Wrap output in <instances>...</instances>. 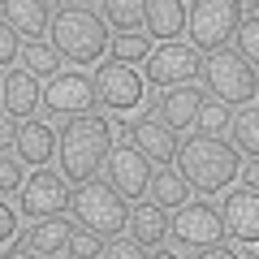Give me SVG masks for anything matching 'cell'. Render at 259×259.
Returning <instances> with one entry per match:
<instances>
[{
    "label": "cell",
    "instance_id": "cell-37",
    "mask_svg": "<svg viewBox=\"0 0 259 259\" xmlns=\"http://www.w3.org/2000/svg\"><path fill=\"white\" fill-rule=\"evenodd\" d=\"M151 259H182L177 250H168V246H160V250H151Z\"/></svg>",
    "mask_w": 259,
    "mask_h": 259
},
{
    "label": "cell",
    "instance_id": "cell-16",
    "mask_svg": "<svg viewBox=\"0 0 259 259\" xmlns=\"http://www.w3.org/2000/svg\"><path fill=\"white\" fill-rule=\"evenodd\" d=\"M0 95H5V117H22V121H26L30 112L44 104L39 78L26 74V69H9V74H5V82H0Z\"/></svg>",
    "mask_w": 259,
    "mask_h": 259
},
{
    "label": "cell",
    "instance_id": "cell-8",
    "mask_svg": "<svg viewBox=\"0 0 259 259\" xmlns=\"http://www.w3.org/2000/svg\"><path fill=\"white\" fill-rule=\"evenodd\" d=\"M95 104H100V95H95V78H87L82 69H65L61 78H52L44 91V108L48 117H87V112H95Z\"/></svg>",
    "mask_w": 259,
    "mask_h": 259
},
{
    "label": "cell",
    "instance_id": "cell-35",
    "mask_svg": "<svg viewBox=\"0 0 259 259\" xmlns=\"http://www.w3.org/2000/svg\"><path fill=\"white\" fill-rule=\"evenodd\" d=\"M194 259H242L238 250H229V246H212V250H199Z\"/></svg>",
    "mask_w": 259,
    "mask_h": 259
},
{
    "label": "cell",
    "instance_id": "cell-19",
    "mask_svg": "<svg viewBox=\"0 0 259 259\" xmlns=\"http://www.w3.org/2000/svg\"><path fill=\"white\" fill-rule=\"evenodd\" d=\"M78 221H65V216H48V221H35L26 229V246L39 250L44 259L61 255V250H69V238H74Z\"/></svg>",
    "mask_w": 259,
    "mask_h": 259
},
{
    "label": "cell",
    "instance_id": "cell-31",
    "mask_svg": "<svg viewBox=\"0 0 259 259\" xmlns=\"http://www.w3.org/2000/svg\"><path fill=\"white\" fill-rule=\"evenodd\" d=\"M13 61H18V30L5 22L0 26V65H5V74L13 69Z\"/></svg>",
    "mask_w": 259,
    "mask_h": 259
},
{
    "label": "cell",
    "instance_id": "cell-11",
    "mask_svg": "<svg viewBox=\"0 0 259 259\" xmlns=\"http://www.w3.org/2000/svg\"><path fill=\"white\" fill-rule=\"evenodd\" d=\"M95 95H100L104 108L112 112H130L143 104V78L130 69V65L121 61H104L100 69H95Z\"/></svg>",
    "mask_w": 259,
    "mask_h": 259
},
{
    "label": "cell",
    "instance_id": "cell-34",
    "mask_svg": "<svg viewBox=\"0 0 259 259\" xmlns=\"http://www.w3.org/2000/svg\"><path fill=\"white\" fill-rule=\"evenodd\" d=\"M238 177H242V182H246V190H259V160H246Z\"/></svg>",
    "mask_w": 259,
    "mask_h": 259
},
{
    "label": "cell",
    "instance_id": "cell-13",
    "mask_svg": "<svg viewBox=\"0 0 259 259\" xmlns=\"http://www.w3.org/2000/svg\"><path fill=\"white\" fill-rule=\"evenodd\" d=\"M225 229L229 238L259 246V190H229L225 194Z\"/></svg>",
    "mask_w": 259,
    "mask_h": 259
},
{
    "label": "cell",
    "instance_id": "cell-7",
    "mask_svg": "<svg viewBox=\"0 0 259 259\" xmlns=\"http://www.w3.org/2000/svg\"><path fill=\"white\" fill-rule=\"evenodd\" d=\"M225 216L216 203H207V199H194V203L177 207L173 216V233L168 238L177 242L182 250H212V246H225Z\"/></svg>",
    "mask_w": 259,
    "mask_h": 259
},
{
    "label": "cell",
    "instance_id": "cell-3",
    "mask_svg": "<svg viewBox=\"0 0 259 259\" xmlns=\"http://www.w3.org/2000/svg\"><path fill=\"white\" fill-rule=\"evenodd\" d=\"M52 48L74 65H91L108 52V22L91 5H56Z\"/></svg>",
    "mask_w": 259,
    "mask_h": 259
},
{
    "label": "cell",
    "instance_id": "cell-29",
    "mask_svg": "<svg viewBox=\"0 0 259 259\" xmlns=\"http://www.w3.org/2000/svg\"><path fill=\"white\" fill-rule=\"evenodd\" d=\"M233 44H238V56H242V61L259 69V13H255V18H242Z\"/></svg>",
    "mask_w": 259,
    "mask_h": 259
},
{
    "label": "cell",
    "instance_id": "cell-10",
    "mask_svg": "<svg viewBox=\"0 0 259 259\" xmlns=\"http://www.w3.org/2000/svg\"><path fill=\"white\" fill-rule=\"evenodd\" d=\"M199 74H203V61H199V52H194L190 44H160L156 52L147 56V82L168 87V91L194 82Z\"/></svg>",
    "mask_w": 259,
    "mask_h": 259
},
{
    "label": "cell",
    "instance_id": "cell-20",
    "mask_svg": "<svg viewBox=\"0 0 259 259\" xmlns=\"http://www.w3.org/2000/svg\"><path fill=\"white\" fill-rule=\"evenodd\" d=\"M52 151H61V134H52V125H44V121H22V130H18V156L26 160V164L44 168L48 160H52Z\"/></svg>",
    "mask_w": 259,
    "mask_h": 259
},
{
    "label": "cell",
    "instance_id": "cell-1",
    "mask_svg": "<svg viewBox=\"0 0 259 259\" xmlns=\"http://www.w3.org/2000/svg\"><path fill=\"white\" fill-rule=\"evenodd\" d=\"M112 151H117V130H112V121L104 112H87V117L65 121L56 160H61L65 182L87 186V182H95L100 168H108Z\"/></svg>",
    "mask_w": 259,
    "mask_h": 259
},
{
    "label": "cell",
    "instance_id": "cell-28",
    "mask_svg": "<svg viewBox=\"0 0 259 259\" xmlns=\"http://www.w3.org/2000/svg\"><path fill=\"white\" fill-rule=\"evenodd\" d=\"M65 255H69V259H104V255H108V238H100V233H91V229L78 225Z\"/></svg>",
    "mask_w": 259,
    "mask_h": 259
},
{
    "label": "cell",
    "instance_id": "cell-9",
    "mask_svg": "<svg viewBox=\"0 0 259 259\" xmlns=\"http://www.w3.org/2000/svg\"><path fill=\"white\" fill-rule=\"evenodd\" d=\"M74 203V190L65 182V173H52V168H35L22 186V212L30 221H48V216H61L65 207Z\"/></svg>",
    "mask_w": 259,
    "mask_h": 259
},
{
    "label": "cell",
    "instance_id": "cell-33",
    "mask_svg": "<svg viewBox=\"0 0 259 259\" xmlns=\"http://www.w3.org/2000/svg\"><path fill=\"white\" fill-rule=\"evenodd\" d=\"M13 233H18V212H13V203L0 207V238H5V250L13 246Z\"/></svg>",
    "mask_w": 259,
    "mask_h": 259
},
{
    "label": "cell",
    "instance_id": "cell-6",
    "mask_svg": "<svg viewBox=\"0 0 259 259\" xmlns=\"http://www.w3.org/2000/svg\"><path fill=\"white\" fill-rule=\"evenodd\" d=\"M242 26V5L238 0H194L186 9V30H190L194 52H225L233 35Z\"/></svg>",
    "mask_w": 259,
    "mask_h": 259
},
{
    "label": "cell",
    "instance_id": "cell-36",
    "mask_svg": "<svg viewBox=\"0 0 259 259\" xmlns=\"http://www.w3.org/2000/svg\"><path fill=\"white\" fill-rule=\"evenodd\" d=\"M5 259H44V255H39V250H22V246H9V250H5Z\"/></svg>",
    "mask_w": 259,
    "mask_h": 259
},
{
    "label": "cell",
    "instance_id": "cell-18",
    "mask_svg": "<svg viewBox=\"0 0 259 259\" xmlns=\"http://www.w3.org/2000/svg\"><path fill=\"white\" fill-rule=\"evenodd\" d=\"M203 100H207V95L199 91V87H177V91H164V95H160V121L173 125L177 134H182V130H190L194 121H199Z\"/></svg>",
    "mask_w": 259,
    "mask_h": 259
},
{
    "label": "cell",
    "instance_id": "cell-22",
    "mask_svg": "<svg viewBox=\"0 0 259 259\" xmlns=\"http://www.w3.org/2000/svg\"><path fill=\"white\" fill-rule=\"evenodd\" d=\"M147 194H151V203L164 207V212H177V207L190 203V186H186V177L177 173V168H156Z\"/></svg>",
    "mask_w": 259,
    "mask_h": 259
},
{
    "label": "cell",
    "instance_id": "cell-2",
    "mask_svg": "<svg viewBox=\"0 0 259 259\" xmlns=\"http://www.w3.org/2000/svg\"><path fill=\"white\" fill-rule=\"evenodd\" d=\"M177 173L186 177L190 190L221 194V190H229V182L242 173V160H238V147H233V143L194 134V139H186L182 151H177Z\"/></svg>",
    "mask_w": 259,
    "mask_h": 259
},
{
    "label": "cell",
    "instance_id": "cell-15",
    "mask_svg": "<svg viewBox=\"0 0 259 259\" xmlns=\"http://www.w3.org/2000/svg\"><path fill=\"white\" fill-rule=\"evenodd\" d=\"M0 18L9 22L18 35H26L30 44H39V39H44V30H52L56 9L48 5V0H9V5L0 9Z\"/></svg>",
    "mask_w": 259,
    "mask_h": 259
},
{
    "label": "cell",
    "instance_id": "cell-32",
    "mask_svg": "<svg viewBox=\"0 0 259 259\" xmlns=\"http://www.w3.org/2000/svg\"><path fill=\"white\" fill-rule=\"evenodd\" d=\"M104 259H151V255H147L134 238H125V242L117 238V242H108V255H104Z\"/></svg>",
    "mask_w": 259,
    "mask_h": 259
},
{
    "label": "cell",
    "instance_id": "cell-26",
    "mask_svg": "<svg viewBox=\"0 0 259 259\" xmlns=\"http://www.w3.org/2000/svg\"><path fill=\"white\" fill-rule=\"evenodd\" d=\"M199 134H207V139H225V130L233 125V112L225 108L221 100H203V108H199Z\"/></svg>",
    "mask_w": 259,
    "mask_h": 259
},
{
    "label": "cell",
    "instance_id": "cell-24",
    "mask_svg": "<svg viewBox=\"0 0 259 259\" xmlns=\"http://www.w3.org/2000/svg\"><path fill=\"white\" fill-rule=\"evenodd\" d=\"M61 61H65V56L56 52L52 44H44V39L22 48V65H26V74H35V78H61V74H65Z\"/></svg>",
    "mask_w": 259,
    "mask_h": 259
},
{
    "label": "cell",
    "instance_id": "cell-21",
    "mask_svg": "<svg viewBox=\"0 0 259 259\" xmlns=\"http://www.w3.org/2000/svg\"><path fill=\"white\" fill-rule=\"evenodd\" d=\"M186 9L190 5H182V0H151L147 5V30L156 39H164V44H177V35L186 30Z\"/></svg>",
    "mask_w": 259,
    "mask_h": 259
},
{
    "label": "cell",
    "instance_id": "cell-12",
    "mask_svg": "<svg viewBox=\"0 0 259 259\" xmlns=\"http://www.w3.org/2000/svg\"><path fill=\"white\" fill-rule=\"evenodd\" d=\"M151 177H156L151 160L143 156L139 147H125V143H121V147L112 151V160H108V177H104V182H108L121 199H143V194L151 190Z\"/></svg>",
    "mask_w": 259,
    "mask_h": 259
},
{
    "label": "cell",
    "instance_id": "cell-30",
    "mask_svg": "<svg viewBox=\"0 0 259 259\" xmlns=\"http://www.w3.org/2000/svg\"><path fill=\"white\" fill-rule=\"evenodd\" d=\"M22 182V164H18V147H5V156H0V190H5V203H9L13 194H18Z\"/></svg>",
    "mask_w": 259,
    "mask_h": 259
},
{
    "label": "cell",
    "instance_id": "cell-27",
    "mask_svg": "<svg viewBox=\"0 0 259 259\" xmlns=\"http://www.w3.org/2000/svg\"><path fill=\"white\" fill-rule=\"evenodd\" d=\"M156 52V48L147 44V35H117V44H112V61H121V65H147V56Z\"/></svg>",
    "mask_w": 259,
    "mask_h": 259
},
{
    "label": "cell",
    "instance_id": "cell-38",
    "mask_svg": "<svg viewBox=\"0 0 259 259\" xmlns=\"http://www.w3.org/2000/svg\"><path fill=\"white\" fill-rule=\"evenodd\" d=\"M246 259H259V250H255V255H246Z\"/></svg>",
    "mask_w": 259,
    "mask_h": 259
},
{
    "label": "cell",
    "instance_id": "cell-14",
    "mask_svg": "<svg viewBox=\"0 0 259 259\" xmlns=\"http://www.w3.org/2000/svg\"><path fill=\"white\" fill-rule=\"evenodd\" d=\"M134 147H139L156 168H164L168 160H177L182 143H177L173 125H164V121H156V117H143V121H134Z\"/></svg>",
    "mask_w": 259,
    "mask_h": 259
},
{
    "label": "cell",
    "instance_id": "cell-23",
    "mask_svg": "<svg viewBox=\"0 0 259 259\" xmlns=\"http://www.w3.org/2000/svg\"><path fill=\"white\" fill-rule=\"evenodd\" d=\"M100 13L108 26H117V35H139V26H147V5L139 0H108Z\"/></svg>",
    "mask_w": 259,
    "mask_h": 259
},
{
    "label": "cell",
    "instance_id": "cell-4",
    "mask_svg": "<svg viewBox=\"0 0 259 259\" xmlns=\"http://www.w3.org/2000/svg\"><path fill=\"white\" fill-rule=\"evenodd\" d=\"M69 212H74V221L82 225V229L100 233V238H121V229H130V199H121L117 190H112L108 182H87L74 190V203H69Z\"/></svg>",
    "mask_w": 259,
    "mask_h": 259
},
{
    "label": "cell",
    "instance_id": "cell-17",
    "mask_svg": "<svg viewBox=\"0 0 259 259\" xmlns=\"http://www.w3.org/2000/svg\"><path fill=\"white\" fill-rule=\"evenodd\" d=\"M168 233H173V216H168L164 207H156V203H139L134 212H130V238L139 242L143 250H160Z\"/></svg>",
    "mask_w": 259,
    "mask_h": 259
},
{
    "label": "cell",
    "instance_id": "cell-25",
    "mask_svg": "<svg viewBox=\"0 0 259 259\" xmlns=\"http://www.w3.org/2000/svg\"><path fill=\"white\" fill-rule=\"evenodd\" d=\"M229 134H233V147H238V151H246L250 160H259V108H242V112H233Z\"/></svg>",
    "mask_w": 259,
    "mask_h": 259
},
{
    "label": "cell",
    "instance_id": "cell-5",
    "mask_svg": "<svg viewBox=\"0 0 259 259\" xmlns=\"http://www.w3.org/2000/svg\"><path fill=\"white\" fill-rule=\"evenodd\" d=\"M203 87H207V100H221L225 108H250V100H255L259 91V74L255 65H246L238 52H212L203 61Z\"/></svg>",
    "mask_w": 259,
    "mask_h": 259
}]
</instances>
